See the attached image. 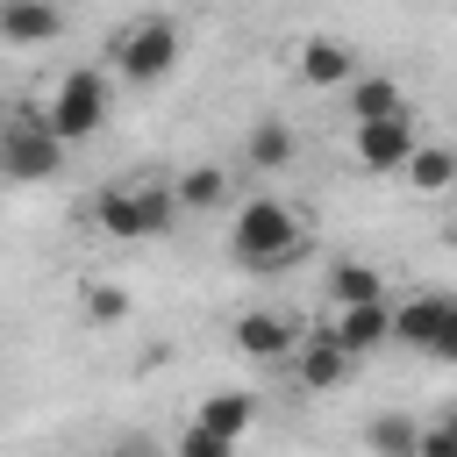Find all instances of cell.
<instances>
[{
    "mask_svg": "<svg viewBox=\"0 0 457 457\" xmlns=\"http://www.w3.org/2000/svg\"><path fill=\"white\" fill-rule=\"evenodd\" d=\"M57 164H64V143L43 129V107L0 121V179H14V186H43V179H57Z\"/></svg>",
    "mask_w": 457,
    "mask_h": 457,
    "instance_id": "cell-5",
    "label": "cell"
},
{
    "mask_svg": "<svg viewBox=\"0 0 457 457\" xmlns=\"http://www.w3.org/2000/svg\"><path fill=\"white\" fill-rule=\"evenodd\" d=\"M171 193H179V207L214 214V207H228V164H186V171L171 179Z\"/></svg>",
    "mask_w": 457,
    "mask_h": 457,
    "instance_id": "cell-16",
    "label": "cell"
},
{
    "mask_svg": "<svg viewBox=\"0 0 457 457\" xmlns=\"http://www.w3.org/2000/svg\"><path fill=\"white\" fill-rule=\"evenodd\" d=\"M414 457H457V407H443V414L421 421V450Z\"/></svg>",
    "mask_w": 457,
    "mask_h": 457,
    "instance_id": "cell-22",
    "label": "cell"
},
{
    "mask_svg": "<svg viewBox=\"0 0 457 457\" xmlns=\"http://www.w3.org/2000/svg\"><path fill=\"white\" fill-rule=\"evenodd\" d=\"M107 457H157V443H143V436H129V443H114Z\"/></svg>",
    "mask_w": 457,
    "mask_h": 457,
    "instance_id": "cell-24",
    "label": "cell"
},
{
    "mask_svg": "<svg viewBox=\"0 0 457 457\" xmlns=\"http://www.w3.org/2000/svg\"><path fill=\"white\" fill-rule=\"evenodd\" d=\"M293 150H300V136L286 129V114H264V121L250 129V143H243L250 171H286V164H293Z\"/></svg>",
    "mask_w": 457,
    "mask_h": 457,
    "instance_id": "cell-15",
    "label": "cell"
},
{
    "mask_svg": "<svg viewBox=\"0 0 457 457\" xmlns=\"http://www.w3.org/2000/svg\"><path fill=\"white\" fill-rule=\"evenodd\" d=\"M228 343H236L243 357H257V364H278V357H293L300 321H293V314H278V307H250V314H236Z\"/></svg>",
    "mask_w": 457,
    "mask_h": 457,
    "instance_id": "cell-8",
    "label": "cell"
},
{
    "mask_svg": "<svg viewBox=\"0 0 457 457\" xmlns=\"http://www.w3.org/2000/svg\"><path fill=\"white\" fill-rule=\"evenodd\" d=\"M407 107V93H400V79H386V71H357L350 86H343V114L350 121H378V114H400Z\"/></svg>",
    "mask_w": 457,
    "mask_h": 457,
    "instance_id": "cell-13",
    "label": "cell"
},
{
    "mask_svg": "<svg viewBox=\"0 0 457 457\" xmlns=\"http://www.w3.org/2000/svg\"><path fill=\"white\" fill-rule=\"evenodd\" d=\"M400 179H407V193H450L457 186V150L450 143H414V157L400 164Z\"/></svg>",
    "mask_w": 457,
    "mask_h": 457,
    "instance_id": "cell-14",
    "label": "cell"
},
{
    "mask_svg": "<svg viewBox=\"0 0 457 457\" xmlns=\"http://www.w3.org/2000/svg\"><path fill=\"white\" fill-rule=\"evenodd\" d=\"M414 107H400V114H378V121H350V157L364 164V171H400L407 157H414Z\"/></svg>",
    "mask_w": 457,
    "mask_h": 457,
    "instance_id": "cell-6",
    "label": "cell"
},
{
    "mask_svg": "<svg viewBox=\"0 0 457 457\" xmlns=\"http://www.w3.org/2000/svg\"><path fill=\"white\" fill-rule=\"evenodd\" d=\"M100 121H107V79L93 71V64H71L57 86H50V107H43V129L71 150V143H86V136H100Z\"/></svg>",
    "mask_w": 457,
    "mask_h": 457,
    "instance_id": "cell-4",
    "label": "cell"
},
{
    "mask_svg": "<svg viewBox=\"0 0 457 457\" xmlns=\"http://www.w3.org/2000/svg\"><path fill=\"white\" fill-rule=\"evenodd\" d=\"M336 343L350 357H371L393 343V300H357V307H336Z\"/></svg>",
    "mask_w": 457,
    "mask_h": 457,
    "instance_id": "cell-10",
    "label": "cell"
},
{
    "mask_svg": "<svg viewBox=\"0 0 457 457\" xmlns=\"http://www.w3.org/2000/svg\"><path fill=\"white\" fill-rule=\"evenodd\" d=\"M300 250H307L300 207H286V200H271V193H257V200L236 207V221H228V257H236L243 271H286V264H300Z\"/></svg>",
    "mask_w": 457,
    "mask_h": 457,
    "instance_id": "cell-1",
    "label": "cell"
},
{
    "mask_svg": "<svg viewBox=\"0 0 457 457\" xmlns=\"http://www.w3.org/2000/svg\"><path fill=\"white\" fill-rule=\"evenodd\" d=\"M328 300H336V307L386 300V278H378V264H357V257H350V264H336V271H328Z\"/></svg>",
    "mask_w": 457,
    "mask_h": 457,
    "instance_id": "cell-19",
    "label": "cell"
},
{
    "mask_svg": "<svg viewBox=\"0 0 457 457\" xmlns=\"http://www.w3.org/2000/svg\"><path fill=\"white\" fill-rule=\"evenodd\" d=\"M179 50H186V36H179V21H164V14H143V21H129V29L107 43L114 79H129V86L171 79V71H179Z\"/></svg>",
    "mask_w": 457,
    "mask_h": 457,
    "instance_id": "cell-3",
    "label": "cell"
},
{
    "mask_svg": "<svg viewBox=\"0 0 457 457\" xmlns=\"http://www.w3.org/2000/svg\"><path fill=\"white\" fill-rule=\"evenodd\" d=\"M293 64H300V79H307V86H321V93H343V86L364 71V64H357V50H350L343 36H307Z\"/></svg>",
    "mask_w": 457,
    "mask_h": 457,
    "instance_id": "cell-9",
    "label": "cell"
},
{
    "mask_svg": "<svg viewBox=\"0 0 457 457\" xmlns=\"http://www.w3.org/2000/svg\"><path fill=\"white\" fill-rule=\"evenodd\" d=\"M171 457H236V443H228V436H214L207 421H186V428H179V443H171Z\"/></svg>",
    "mask_w": 457,
    "mask_h": 457,
    "instance_id": "cell-20",
    "label": "cell"
},
{
    "mask_svg": "<svg viewBox=\"0 0 457 457\" xmlns=\"http://www.w3.org/2000/svg\"><path fill=\"white\" fill-rule=\"evenodd\" d=\"M193 421H207L214 436H228V443H243V428L257 421V400H250V393H207Z\"/></svg>",
    "mask_w": 457,
    "mask_h": 457,
    "instance_id": "cell-18",
    "label": "cell"
},
{
    "mask_svg": "<svg viewBox=\"0 0 457 457\" xmlns=\"http://www.w3.org/2000/svg\"><path fill=\"white\" fill-rule=\"evenodd\" d=\"M364 450L371 457H414L421 450V421L414 414H371L364 421Z\"/></svg>",
    "mask_w": 457,
    "mask_h": 457,
    "instance_id": "cell-17",
    "label": "cell"
},
{
    "mask_svg": "<svg viewBox=\"0 0 457 457\" xmlns=\"http://www.w3.org/2000/svg\"><path fill=\"white\" fill-rule=\"evenodd\" d=\"M443 314H450V293H407V300L393 307V343H400V350H421V357H428V343H436Z\"/></svg>",
    "mask_w": 457,
    "mask_h": 457,
    "instance_id": "cell-12",
    "label": "cell"
},
{
    "mask_svg": "<svg viewBox=\"0 0 457 457\" xmlns=\"http://www.w3.org/2000/svg\"><path fill=\"white\" fill-rule=\"evenodd\" d=\"M57 36H64V7L57 0H0V43L36 50V43H57Z\"/></svg>",
    "mask_w": 457,
    "mask_h": 457,
    "instance_id": "cell-11",
    "label": "cell"
},
{
    "mask_svg": "<svg viewBox=\"0 0 457 457\" xmlns=\"http://www.w3.org/2000/svg\"><path fill=\"white\" fill-rule=\"evenodd\" d=\"M350 371H357V357L336 343V328H300V343H293V378H300L307 393H336Z\"/></svg>",
    "mask_w": 457,
    "mask_h": 457,
    "instance_id": "cell-7",
    "label": "cell"
},
{
    "mask_svg": "<svg viewBox=\"0 0 457 457\" xmlns=\"http://www.w3.org/2000/svg\"><path fill=\"white\" fill-rule=\"evenodd\" d=\"M79 300H86V321H121V314H129V293H121V286H107V278H86V293H79Z\"/></svg>",
    "mask_w": 457,
    "mask_h": 457,
    "instance_id": "cell-21",
    "label": "cell"
},
{
    "mask_svg": "<svg viewBox=\"0 0 457 457\" xmlns=\"http://www.w3.org/2000/svg\"><path fill=\"white\" fill-rule=\"evenodd\" d=\"M93 214H100L107 236H121V243H150V236L171 228L179 193H171L164 179H121V186H107V193L93 200Z\"/></svg>",
    "mask_w": 457,
    "mask_h": 457,
    "instance_id": "cell-2",
    "label": "cell"
},
{
    "mask_svg": "<svg viewBox=\"0 0 457 457\" xmlns=\"http://www.w3.org/2000/svg\"><path fill=\"white\" fill-rule=\"evenodd\" d=\"M428 357H443V364H457V293H450V314H443V328H436V343H428Z\"/></svg>",
    "mask_w": 457,
    "mask_h": 457,
    "instance_id": "cell-23",
    "label": "cell"
}]
</instances>
